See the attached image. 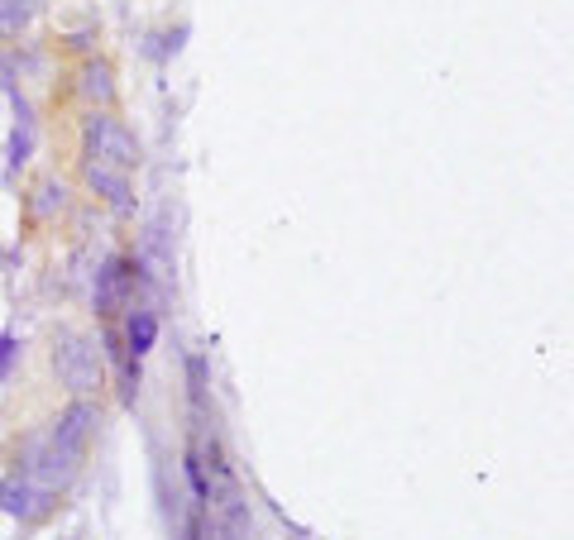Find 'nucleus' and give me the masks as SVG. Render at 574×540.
<instances>
[{
    "mask_svg": "<svg viewBox=\"0 0 574 540\" xmlns=\"http://www.w3.org/2000/svg\"><path fill=\"white\" fill-rule=\"evenodd\" d=\"M82 144H87V163H101V168H115V173H130L139 168V139L125 120H115L106 110H91L87 120H82Z\"/></svg>",
    "mask_w": 574,
    "mask_h": 540,
    "instance_id": "nucleus-1",
    "label": "nucleus"
},
{
    "mask_svg": "<svg viewBox=\"0 0 574 540\" xmlns=\"http://www.w3.org/2000/svg\"><path fill=\"white\" fill-rule=\"evenodd\" d=\"M53 368H58V378H63V388H72L77 397H91V392L101 388V378H106V368H101V349L91 345L87 335H77V330H67L58 349H53Z\"/></svg>",
    "mask_w": 574,
    "mask_h": 540,
    "instance_id": "nucleus-2",
    "label": "nucleus"
},
{
    "mask_svg": "<svg viewBox=\"0 0 574 540\" xmlns=\"http://www.w3.org/2000/svg\"><path fill=\"white\" fill-rule=\"evenodd\" d=\"M53 507H58V493L44 488V483H34V478H24V474L0 478V512H10V517H20V521H39Z\"/></svg>",
    "mask_w": 574,
    "mask_h": 540,
    "instance_id": "nucleus-3",
    "label": "nucleus"
},
{
    "mask_svg": "<svg viewBox=\"0 0 574 540\" xmlns=\"http://www.w3.org/2000/svg\"><path fill=\"white\" fill-rule=\"evenodd\" d=\"M134 273H139V268H134L130 259L101 263V273H96V311H101L106 321L134 306Z\"/></svg>",
    "mask_w": 574,
    "mask_h": 540,
    "instance_id": "nucleus-4",
    "label": "nucleus"
},
{
    "mask_svg": "<svg viewBox=\"0 0 574 540\" xmlns=\"http://www.w3.org/2000/svg\"><path fill=\"white\" fill-rule=\"evenodd\" d=\"M91 431H96V407H87V402H72V407L48 426V435H53L58 445H67V450H77V454H87Z\"/></svg>",
    "mask_w": 574,
    "mask_h": 540,
    "instance_id": "nucleus-5",
    "label": "nucleus"
},
{
    "mask_svg": "<svg viewBox=\"0 0 574 540\" xmlns=\"http://www.w3.org/2000/svg\"><path fill=\"white\" fill-rule=\"evenodd\" d=\"M87 182H91V192L106 196L115 211H130V206H134V182H130V173H115V168L87 163Z\"/></svg>",
    "mask_w": 574,
    "mask_h": 540,
    "instance_id": "nucleus-6",
    "label": "nucleus"
},
{
    "mask_svg": "<svg viewBox=\"0 0 574 540\" xmlns=\"http://www.w3.org/2000/svg\"><path fill=\"white\" fill-rule=\"evenodd\" d=\"M154 340H158V316L149 306H130V316H125V354L139 364L154 349Z\"/></svg>",
    "mask_w": 574,
    "mask_h": 540,
    "instance_id": "nucleus-7",
    "label": "nucleus"
},
{
    "mask_svg": "<svg viewBox=\"0 0 574 540\" xmlns=\"http://www.w3.org/2000/svg\"><path fill=\"white\" fill-rule=\"evenodd\" d=\"M82 96L96 101V106H106V101H111V96H115L111 63H87V67H82Z\"/></svg>",
    "mask_w": 574,
    "mask_h": 540,
    "instance_id": "nucleus-8",
    "label": "nucleus"
}]
</instances>
